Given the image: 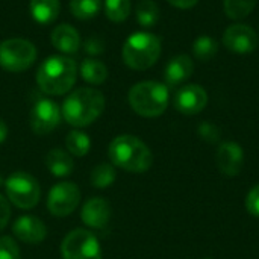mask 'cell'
Masks as SVG:
<instances>
[{
    "instance_id": "obj_15",
    "label": "cell",
    "mask_w": 259,
    "mask_h": 259,
    "mask_svg": "<svg viewBox=\"0 0 259 259\" xmlns=\"http://www.w3.org/2000/svg\"><path fill=\"white\" fill-rule=\"evenodd\" d=\"M14 235L27 244H38L47 237V228L42 220L33 215H21L12 225Z\"/></svg>"
},
{
    "instance_id": "obj_16",
    "label": "cell",
    "mask_w": 259,
    "mask_h": 259,
    "mask_svg": "<svg viewBox=\"0 0 259 259\" xmlns=\"http://www.w3.org/2000/svg\"><path fill=\"white\" fill-rule=\"evenodd\" d=\"M194 71V62L188 55L173 56L164 71V80L168 88H176L187 82Z\"/></svg>"
},
{
    "instance_id": "obj_6",
    "label": "cell",
    "mask_w": 259,
    "mask_h": 259,
    "mask_svg": "<svg viewBox=\"0 0 259 259\" xmlns=\"http://www.w3.org/2000/svg\"><path fill=\"white\" fill-rule=\"evenodd\" d=\"M8 200L20 209H32L39 202L41 190L38 181L26 171H15L5 181Z\"/></svg>"
},
{
    "instance_id": "obj_9",
    "label": "cell",
    "mask_w": 259,
    "mask_h": 259,
    "mask_svg": "<svg viewBox=\"0 0 259 259\" xmlns=\"http://www.w3.org/2000/svg\"><path fill=\"white\" fill-rule=\"evenodd\" d=\"M80 202V191L73 182H59L52 187L47 197V208L55 217L70 215Z\"/></svg>"
},
{
    "instance_id": "obj_8",
    "label": "cell",
    "mask_w": 259,
    "mask_h": 259,
    "mask_svg": "<svg viewBox=\"0 0 259 259\" xmlns=\"http://www.w3.org/2000/svg\"><path fill=\"white\" fill-rule=\"evenodd\" d=\"M61 253L64 259H102V247L93 232L74 229L65 235Z\"/></svg>"
},
{
    "instance_id": "obj_4",
    "label": "cell",
    "mask_w": 259,
    "mask_h": 259,
    "mask_svg": "<svg viewBox=\"0 0 259 259\" xmlns=\"http://www.w3.org/2000/svg\"><path fill=\"white\" fill-rule=\"evenodd\" d=\"M129 105L141 117L153 118L165 112L170 100L168 87L156 80H143L129 91Z\"/></svg>"
},
{
    "instance_id": "obj_18",
    "label": "cell",
    "mask_w": 259,
    "mask_h": 259,
    "mask_svg": "<svg viewBox=\"0 0 259 259\" xmlns=\"http://www.w3.org/2000/svg\"><path fill=\"white\" fill-rule=\"evenodd\" d=\"M46 165L50 170V173L56 178H67L74 170L73 158L61 149H53L47 153Z\"/></svg>"
},
{
    "instance_id": "obj_25",
    "label": "cell",
    "mask_w": 259,
    "mask_h": 259,
    "mask_svg": "<svg viewBox=\"0 0 259 259\" xmlns=\"http://www.w3.org/2000/svg\"><path fill=\"white\" fill-rule=\"evenodd\" d=\"M258 0H223L225 14L231 20H243L255 9Z\"/></svg>"
},
{
    "instance_id": "obj_21",
    "label": "cell",
    "mask_w": 259,
    "mask_h": 259,
    "mask_svg": "<svg viewBox=\"0 0 259 259\" xmlns=\"http://www.w3.org/2000/svg\"><path fill=\"white\" fill-rule=\"evenodd\" d=\"M217 52H219V42L214 38H211L209 35H200L193 42L194 58L199 59L200 62L211 61L217 55Z\"/></svg>"
},
{
    "instance_id": "obj_2",
    "label": "cell",
    "mask_w": 259,
    "mask_h": 259,
    "mask_svg": "<svg viewBox=\"0 0 259 259\" xmlns=\"http://www.w3.org/2000/svg\"><path fill=\"white\" fill-rule=\"evenodd\" d=\"M108 156L112 165L131 173H144L153 164V155L147 144L134 135L114 138L109 144Z\"/></svg>"
},
{
    "instance_id": "obj_32",
    "label": "cell",
    "mask_w": 259,
    "mask_h": 259,
    "mask_svg": "<svg viewBox=\"0 0 259 259\" xmlns=\"http://www.w3.org/2000/svg\"><path fill=\"white\" fill-rule=\"evenodd\" d=\"M103 47H105V44H103V41L99 36H91V38H88L85 41V47L83 49L88 53H91V55H97V53L103 52Z\"/></svg>"
},
{
    "instance_id": "obj_27",
    "label": "cell",
    "mask_w": 259,
    "mask_h": 259,
    "mask_svg": "<svg viewBox=\"0 0 259 259\" xmlns=\"http://www.w3.org/2000/svg\"><path fill=\"white\" fill-rule=\"evenodd\" d=\"M131 0H105V14L114 23L124 21L131 14Z\"/></svg>"
},
{
    "instance_id": "obj_33",
    "label": "cell",
    "mask_w": 259,
    "mask_h": 259,
    "mask_svg": "<svg viewBox=\"0 0 259 259\" xmlns=\"http://www.w3.org/2000/svg\"><path fill=\"white\" fill-rule=\"evenodd\" d=\"M170 5H173L175 8H179V9H190V8H194L199 0H167Z\"/></svg>"
},
{
    "instance_id": "obj_35",
    "label": "cell",
    "mask_w": 259,
    "mask_h": 259,
    "mask_svg": "<svg viewBox=\"0 0 259 259\" xmlns=\"http://www.w3.org/2000/svg\"><path fill=\"white\" fill-rule=\"evenodd\" d=\"M2 182H3V179H2V176H0V185H2Z\"/></svg>"
},
{
    "instance_id": "obj_20",
    "label": "cell",
    "mask_w": 259,
    "mask_h": 259,
    "mask_svg": "<svg viewBox=\"0 0 259 259\" xmlns=\"http://www.w3.org/2000/svg\"><path fill=\"white\" fill-rule=\"evenodd\" d=\"M79 73L82 79L91 85H102L108 79V68L106 65L94 58H87L82 61L79 67Z\"/></svg>"
},
{
    "instance_id": "obj_31",
    "label": "cell",
    "mask_w": 259,
    "mask_h": 259,
    "mask_svg": "<svg viewBox=\"0 0 259 259\" xmlns=\"http://www.w3.org/2000/svg\"><path fill=\"white\" fill-rule=\"evenodd\" d=\"M11 219V205L9 200L0 194V231H3L6 228V225L9 223Z\"/></svg>"
},
{
    "instance_id": "obj_1",
    "label": "cell",
    "mask_w": 259,
    "mask_h": 259,
    "mask_svg": "<svg viewBox=\"0 0 259 259\" xmlns=\"http://www.w3.org/2000/svg\"><path fill=\"white\" fill-rule=\"evenodd\" d=\"M105 109V97L99 90L79 88L62 103L64 120L74 127H85L94 123Z\"/></svg>"
},
{
    "instance_id": "obj_28",
    "label": "cell",
    "mask_w": 259,
    "mask_h": 259,
    "mask_svg": "<svg viewBox=\"0 0 259 259\" xmlns=\"http://www.w3.org/2000/svg\"><path fill=\"white\" fill-rule=\"evenodd\" d=\"M197 134L203 141L209 144H215L220 141V129L211 121H202L197 127Z\"/></svg>"
},
{
    "instance_id": "obj_3",
    "label": "cell",
    "mask_w": 259,
    "mask_h": 259,
    "mask_svg": "<svg viewBox=\"0 0 259 259\" xmlns=\"http://www.w3.org/2000/svg\"><path fill=\"white\" fill-rule=\"evenodd\" d=\"M77 76V65L68 56H50L36 71V83L49 96H62L68 93Z\"/></svg>"
},
{
    "instance_id": "obj_29",
    "label": "cell",
    "mask_w": 259,
    "mask_h": 259,
    "mask_svg": "<svg viewBox=\"0 0 259 259\" xmlns=\"http://www.w3.org/2000/svg\"><path fill=\"white\" fill-rule=\"evenodd\" d=\"M0 259H21L20 249L11 237H0Z\"/></svg>"
},
{
    "instance_id": "obj_17",
    "label": "cell",
    "mask_w": 259,
    "mask_h": 259,
    "mask_svg": "<svg viewBox=\"0 0 259 259\" xmlns=\"http://www.w3.org/2000/svg\"><path fill=\"white\" fill-rule=\"evenodd\" d=\"M52 44L62 53H74L80 47V36L70 24H58L52 32Z\"/></svg>"
},
{
    "instance_id": "obj_10",
    "label": "cell",
    "mask_w": 259,
    "mask_h": 259,
    "mask_svg": "<svg viewBox=\"0 0 259 259\" xmlns=\"http://www.w3.org/2000/svg\"><path fill=\"white\" fill-rule=\"evenodd\" d=\"M223 44L232 53L247 55L258 49L259 35L253 27L243 23H235L225 30Z\"/></svg>"
},
{
    "instance_id": "obj_23",
    "label": "cell",
    "mask_w": 259,
    "mask_h": 259,
    "mask_svg": "<svg viewBox=\"0 0 259 259\" xmlns=\"http://www.w3.org/2000/svg\"><path fill=\"white\" fill-rule=\"evenodd\" d=\"M65 146H67V150L73 156L82 158V156H85L90 152V149H91V140L82 131H71L67 135V138H65Z\"/></svg>"
},
{
    "instance_id": "obj_11",
    "label": "cell",
    "mask_w": 259,
    "mask_h": 259,
    "mask_svg": "<svg viewBox=\"0 0 259 259\" xmlns=\"http://www.w3.org/2000/svg\"><path fill=\"white\" fill-rule=\"evenodd\" d=\"M61 115L58 103L50 99H41L30 111V127L36 135H47L58 127Z\"/></svg>"
},
{
    "instance_id": "obj_34",
    "label": "cell",
    "mask_w": 259,
    "mask_h": 259,
    "mask_svg": "<svg viewBox=\"0 0 259 259\" xmlns=\"http://www.w3.org/2000/svg\"><path fill=\"white\" fill-rule=\"evenodd\" d=\"M6 138H8V126H6V123L0 118V144L5 143Z\"/></svg>"
},
{
    "instance_id": "obj_22",
    "label": "cell",
    "mask_w": 259,
    "mask_h": 259,
    "mask_svg": "<svg viewBox=\"0 0 259 259\" xmlns=\"http://www.w3.org/2000/svg\"><path fill=\"white\" fill-rule=\"evenodd\" d=\"M115 178H117V171H115L114 165L109 162H103L93 168L90 181L94 188L105 190L115 182Z\"/></svg>"
},
{
    "instance_id": "obj_36",
    "label": "cell",
    "mask_w": 259,
    "mask_h": 259,
    "mask_svg": "<svg viewBox=\"0 0 259 259\" xmlns=\"http://www.w3.org/2000/svg\"><path fill=\"white\" fill-rule=\"evenodd\" d=\"M206 259H208V258H206Z\"/></svg>"
},
{
    "instance_id": "obj_12",
    "label": "cell",
    "mask_w": 259,
    "mask_h": 259,
    "mask_svg": "<svg viewBox=\"0 0 259 259\" xmlns=\"http://www.w3.org/2000/svg\"><path fill=\"white\" fill-rule=\"evenodd\" d=\"M208 105V93L203 87L197 83H187L181 87L175 97L173 106L184 115H196L200 114Z\"/></svg>"
},
{
    "instance_id": "obj_19",
    "label": "cell",
    "mask_w": 259,
    "mask_h": 259,
    "mask_svg": "<svg viewBox=\"0 0 259 259\" xmlns=\"http://www.w3.org/2000/svg\"><path fill=\"white\" fill-rule=\"evenodd\" d=\"M59 0H30V14L39 24H50L59 15Z\"/></svg>"
},
{
    "instance_id": "obj_5",
    "label": "cell",
    "mask_w": 259,
    "mask_h": 259,
    "mask_svg": "<svg viewBox=\"0 0 259 259\" xmlns=\"http://www.w3.org/2000/svg\"><path fill=\"white\" fill-rule=\"evenodd\" d=\"M123 61L132 70H147L161 55V39L150 32L132 33L123 46Z\"/></svg>"
},
{
    "instance_id": "obj_13",
    "label": "cell",
    "mask_w": 259,
    "mask_h": 259,
    "mask_svg": "<svg viewBox=\"0 0 259 259\" xmlns=\"http://www.w3.org/2000/svg\"><path fill=\"white\" fill-rule=\"evenodd\" d=\"M215 161L219 170L225 176H238L244 165V150L235 141H225L217 149Z\"/></svg>"
},
{
    "instance_id": "obj_7",
    "label": "cell",
    "mask_w": 259,
    "mask_h": 259,
    "mask_svg": "<svg viewBox=\"0 0 259 259\" xmlns=\"http://www.w3.org/2000/svg\"><path fill=\"white\" fill-rule=\"evenodd\" d=\"M36 59V47L23 38H9L0 42V67L11 73L27 70Z\"/></svg>"
},
{
    "instance_id": "obj_26",
    "label": "cell",
    "mask_w": 259,
    "mask_h": 259,
    "mask_svg": "<svg viewBox=\"0 0 259 259\" xmlns=\"http://www.w3.org/2000/svg\"><path fill=\"white\" fill-rule=\"evenodd\" d=\"M102 0H70V11L79 20H88L99 14Z\"/></svg>"
},
{
    "instance_id": "obj_14",
    "label": "cell",
    "mask_w": 259,
    "mask_h": 259,
    "mask_svg": "<svg viewBox=\"0 0 259 259\" xmlns=\"http://www.w3.org/2000/svg\"><path fill=\"white\" fill-rule=\"evenodd\" d=\"M82 222L96 231H100L108 226L111 220V205L103 197H91L80 211Z\"/></svg>"
},
{
    "instance_id": "obj_24",
    "label": "cell",
    "mask_w": 259,
    "mask_h": 259,
    "mask_svg": "<svg viewBox=\"0 0 259 259\" xmlns=\"http://www.w3.org/2000/svg\"><path fill=\"white\" fill-rule=\"evenodd\" d=\"M137 20L143 27H152L159 21V6L153 0H141L137 5Z\"/></svg>"
},
{
    "instance_id": "obj_30",
    "label": "cell",
    "mask_w": 259,
    "mask_h": 259,
    "mask_svg": "<svg viewBox=\"0 0 259 259\" xmlns=\"http://www.w3.org/2000/svg\"><path fill=\"white\" fill-rule=\"evenodd\" d=\"M246 209L249 214L259 217V184L255 185L246 196Z\"/></svg>"
}]
</instances>
